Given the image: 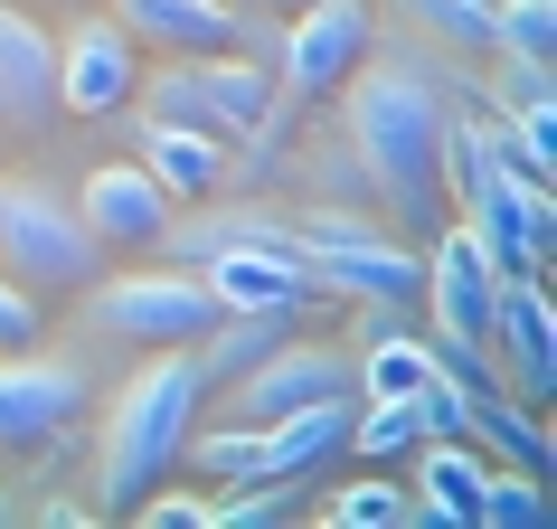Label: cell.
Here are the masks:
<instances>
[{
    "instance_id": "cell-31",
    "label": "cell",
    "mask_w": 557,
    "mask_h": 529,
    "mask_svg": "<svg viewBox=\"0 0 557 529\" xmlns=\"http://www.w3.org/2000/svg\"><path fill=\"white\" fill-rule=\"evenodd\" d=\"M236 10H284V20H294V10H302V0H236Z\"/></svg>"
},
{
    "instance_id": "cell-21",
    "label": "cell",
    "mask_w": 557,
    "mask_h": 529,
    "mask_svg": "<svg viewBox=\"0 0 557 529\" xmlns=\"http://www.w3.org/2000/svg\"><path fill=\"white\" fill-rule=\"evenodd\" d=\"M284 312H218V322L199 331V341H189V350H199V369H208V387H227L236 369H256L264 350H274V341H284Z\"/></svg>"
},
{
    "instance_id": "cell-24",
    "label": "cell",
    "mask_w": 557,
    "mask_h": 529,
    "mask_svg": "<svg viewBox=\"0 0 557 529\" xmlns=\"http://www.w3.org/2000/svg\"><path fill=\"white\" fill-rule=\"evenodd\" d=\"M539 510H548V501H539V464H520V472L492 464V472H482V510H472L482 529H529Z\"/></svg>"
},
{
    "instance_id": "cell-26",
    "label": "cell",
    "mask_w": 557,
    "mask_h": 529,
    "mask_svg": "<svg viewBox=\"0 0 557 529\" xmlns=\"http://www.w3.org/2000/svg\"><path fill=\"white\" fill-rule=\"evenodd\" d=\"M416 10V29L444 38L454 58H492V38H482V0H407Z\"/></svg>"
},
{
    "instance_id": "cell-9",
    "label": "cell",
    "mask_w": 557,
    "mask_h": 529,
    "mask_svg": "<svg viewBox=\"0 0 557 529\" xmlns=\"http://www.w3.org/2000/svg\"><path fill=\"white\" fill-rule=\"evenodd\" d=\"M133 86H143V48L114 29V10H95V20H76L58 38V114L114 123L133 104Z\"/></svg>"
},
{
    "instance_id": "cell-22",
    "label": "cell",
    "mask_w": 557,
    "mask_h": 529,
    "mask_svg": "<svg viewBox=\"0 0 557 529\" xmlns=\"http://www.w3.org/2000/svg\"><path fill=\"white\" fill-rule=\"evenodd\" d=\"M492 58H548L557 48V0H482Z\"/></svg>"
},
{
    "instance_id": "cell-33",
    "label": "cell",
    "mask_w": 557,
    "mask_h": 529,
    "mask_svg": "<svg viewBox=\"0 0 557 529\" xmlns=\"http://www.w3.org/2000/svg\"><path fill=\"white\" fill-rule=\"evenodd\" d=\"M0 133H10V123H0Z\"/></svg>"
},
{
    "instance_id": "cell-5",
    "label": "cell",
    "mask_w": 557,
    "mask_h": 529,
    "mask_svg": "<svg viewBox=\"0 0 557 529\" xmlns=\"http://www.w3.org/2000/svg\"><path fill=\"white\" fill-rule=\"evenodd\" d=\"M0 274H20L38 303L86 294L104 274V236L48 189V180H0Z\"/></svg>"
},
{
    "instance_id": "cell-25",
    "label": "cell",
    "mask_w": 557,
    "mask_h": 529,
    "mask_svg": "<svg viewBox=\"0 0 557 529\" xmlns=\"http://www.w3.org/2000/svg\"><path fill=\"white\" fill-rule=\"evenodd\" d=\"M463 426H482V435H492L500 454H520V464H548V426L529 416V397H520V407H510V397H472Z\"/></svg>"
},
{
    "instance_id": "cell-19",
    "label": "cell",
    "mask_w": 557,
    "mask_h": 529,
    "mask_svg": "<svg viewBox=\"0 0 557 529\" xmlns=\"http://www.w3.org/2000/svg\"><path fill=\"white\" fill-rule=\"evenodd\" d=\"M264 426V472H312L322 454H341V426H350V397H312V407L256 416Z\"/></svg>"
},
{
    "instance_id": "cell-10",
    "label": "cell",
    "mask_w": 557,
    "mask_h": 529,
    "mask_svg": "<svg viewBox=\"0 0 557 529\" xmlns=\"http://www.w3.org/2000/svg\"><path fill=\"white\" fill-rule=\"evenodd\" d=\"M236 407L246 416H284V407H312V397H359L350 387V350L341 341H274V350L256 359V369H236Z\"/></svg>"
},
{
    "instance_id": "cell-6",
    "label": "cell",
    "mask_w": 557,
    "mask_h": 529,
    "mask_svg": "<svg viewBox=\"0 0 557 529\" xmlns=\"http://www.w3.org/2000/svg\"><path fill=\"white\" fill-rule=\"evenodd\" d=\"M369 38H379L369 0H302L294 20H284V38H274V95H284V114L341 95V76L369 66Z\"/></svg>"
},
{
    "instance_id": "cell-20",
    "label": "cell",
    "mask_w": 557,
    "mask_h": 529,
    "mask_svg": "<svg viewBox=\"0 0 557 529\" xmlns=\"http://www.w3.org/2000/svg\"><path fill=\"white\" fill-rule=\"evenodd\" d=\"M180 472H199V482H264V426L246 416V426H189L180 435Z\"/></svg>"
},
{
    "instance_id": "cell-30",
    "label": "cell",
    "mask_w": 557,
    "mask_h": 529,
    "mask_svg": "<svg viewBox=\"0 0 557 529\" xmlns=\"http://www.w3.org/2000/svg\"><path fill=\"white\" fill-rule=\"evenodd\" d=\"M38 520H48V529H86V520H95V501H66V492H48V501H38Z\"/></svg>"
},
{
    "instance_id": "cell-2",
    "label": "cell",
    "mask_w": 557,
    "mask_h": 529,
    "mask_svg": "<svg viewBox=\"0 0 557 529\" xmlns=\"http://www.w3.org/2000/svg\"><path fill=\"white\" fill-rule=\"evenodd\" d=\"M199 397H208V369H199L189 341L151 350L143 369L114 387L104 444H95V510H133L161 472H180V435L199 426Z\"/></svg>"
},
{
    "instance_id": "cell-28",
    "label": "cell",
    "mask_w": 557,
    "mask_h": 529,
    "mask_svg": "<svg viewBox=\"0 0 557 529\" xmlns=\"http://www.w3.org/2000/svg\"><path fill=\"white\" fill-rule=\"evenodd\" d=\"M208 510H218V492H143L133 501L143 529H208Z\"/></svg>"
},
{
    "instance_id": "cell-32",
    "label": "cell",
    "mask_w": 557,
    "mask_h": 529,
    "mask_svg": "<svg viewBox=\"0 0 557 529\" xmlns=\"http://www.w3.org/2000/svg\"><path fill=\"white\" fill-rule=\"evenodd\" d=\"M0 520H10V492H0Z\"/></svg>"
},
{
    "instance_id": "cell-27",
    "label": "cell",
    "mask_w": 557,
    "mask_h": 529,
    "mask_svg": "<svg viewBox=\"0 0 557 529\" xmlns=\"http://www.w3.org/2000/svg\"><path fill=\"white\" fill-rule=\"evenodd\" d=\"M548 58H500L492 76H482V95H492V114H520V104H548Z\"/></svg>"
},
{
    "instance_id": "cell-18",
    "label": "cell",
    "mask_w": 557,
    "mask_h": 529,
    "mask_svg": "<svg viewBox=\"0 0 557 529\" xmlns=\"http://www.w3.org/2000/svg\"><path fill=\"white\" fill-rule=\"evenodd\" d=\"M416 520H472L482 510V472H492V454L454 426V435H416Z\"/></svg>"
},
{
    "instance_id": "cell-16",
    "label": "cell",
    "mask_w": 557,
    "mask_h": 529,
    "mask_svg": "<svg viewBox=\"0 0 557 529\" xmlns=\"http://www.w3.org/2000/svg\"><path fill=\"white\" fill-rule=\"evenodd\" d=\"M208 294H218V312H312L322 303V284H312V264L302 256H256V246H236V256H199Z\"/></svg>"
},
{
    "instance_id": "cell-13",
    "label": "cell",
    "mask_w": 557,
    "mask_h": 529,
    "mask_svg": "<svg viewBox=\"0 0 557 529\" xmlns=\"http://www.w3.org/2000/svg\"><path fill=\"white\" fill-rule=\"evenodd\" d=\"M133 161H143L161 189H171V208L236 189V143L199 133V123H151V114H143V123H133Z\"/></svg>"
},
{
    "instance_id": "cell-15",
    "label": "cell",
    "mask_w": 557,
    "mask_h": 529,
    "mask_svg": "<svg viewBox=\"0 0 557 529\" xmlns=\"http://www.w3.org/2000/svg\"><path fill=\"white\" fill-rule=\"evenodd\" d=\"M76 218H86L104 246H151L171 227V189L143 171V161H95L86 189H76Z\"/></svg>"
},
{
    "instance_id": "cell-11",
    "label": "cell",
    "mask_w": 557,
    "mask_h": 529,
    "mask_svg": "<svg viewBox=\"0 0 557 529\" xmlns=\"http://www.w3.org/2000/svg\"><path fill=\"white\" fill-rule=\"evenodd\" d=\"M86 407V379L66 359L38 350H0V444H58Z\"/></svg>"
},
{
    "instance_id": "cell-8",
    "label": "cell",
    "mask_w": 557,
    "mask_h": 529,
    "mask_svg": "<svg viewBox=\"0 0 557 529\" xmlns=\"http://www.w3.org/2000/svg\"><path fill=\"white\" fill-rule=\"evenodd\" d=\"M416 294L435 303V359L482 369V322H492L500 264L482 256V236H472L463 218H444V227H435V256H425V274H416Z\"/></svg>"
},
{
    "instance_id": "cell-14",
    "label": "cell",
    "mask_w": 557,
    "mask_h": 529,
    "mask_svg": "<svg viewBox=\"0 0 557 529\" xmlns=\"http://www.w3.org/2000/svg\"><path fill=\"white\" fill-rule=\"evenodd\" d=\"M0 123L10 133L58 123V38L38 29L29 10H10V0H0Z\"/></svg>"
},
{
    "instance_id": "cell-23",
    "label": "cell",
    "mask_w": 557,
    "mask_h": 529,
    "mask_svg": "<svg viewBox=\"0 0 557 529\" xmlns=\"http://www.w3.org/2000/svg\"><path fill=\"white\" fill-rule=\"evenodd\" d=\"M322 520H341V529H407L416 520V492H397V482H350V492H331L322 501Z\"/></svg>"
},
{
    "instance_id": "cell-1",
    "label": "cell",
    "mask_w": 557,
    "mask_h": 529,
    "mask_svg": "<svg viewBox=\"0 0 557 529\" xmlns=\"http://www.w3.org/2000/svg\"><path fill=\"white\" fill-rule=\"evenodd\" d=\"M341 123H350L359 180L397 236H435L444 227V189H454V95L425 86V66H369L341 76Z\"/></svg>"
},
{
    "instance_id": "cell-17",
    "label": "cell",
    "mask_w": 557,
    "mask_h": 529,
    "mask_svg": "<svg viewBox=\"0 0 557 529\" xmlns=\"http://www.w3.org/2000/svg\"><path fill=\"white\" fill-rule=\"evenodd\" d=\"M104 10L133 48H161V58H208L236 38V0H104Z\"/></svg>"
},
{
    "instance_id": "cell-29",
    "label": "cell",
    "mask_w": 557,
    "mask_h": 529,
    "mask_svg": "<svg viewBox=\"0 0 557 529\" xmlns=\"http://www.w3.org/2000/svg\"><path fill=\"white\" fill-rule=\"evenodd\" d=\"M38 341V294L20 274H0V350H29Z\"/></svg>"
},
{
    "instance_id": "cell-7",
    "label": "cell",
    "mask_w": 557,
    "mask_h": 529,
    "mask_svg": "<svg viewBox=\"0 0 557 529\" xmlns=\"http://www.w3.org/2000/svg\"><path fill=\"white\" fill-rule=\"evenodd\" d=\"M95 322L143 341V350H171V341H199L218 322V294H208L199 264H143V274H95Z\"/></svg>"
},
{
    "instance_id": "cell-3",
    "label": "cell",
    "mask_w": 557,
    "mask_h": 529,
    "mask_svg": "<svg viewBox=\"0 0 557 529\" xmlns=\"http://www.w3.org/2000/svg\"><path fill=\"white\" fill-rule=\"evenodd\" d=\"M151 123H199L218 143H246V133H284V95H274V66L246 58V48H208V58H171L151 66L143 86Z\"/></svg>"
},
{
    "instance_id": "cell-12",
    "label": "cell",
    "mask_w": 557,
    "mask_h": 529,
    "mask_svg": "<svg viewBox=\"0 0 557 529\" xmlns=\"http://www.w3.org/2000/svg\"><path fill=\"white\" fill-rule=\"evenodd\" d=\"M482 341H500V369L520 379V397H548V379H557V312H548V294H539L529 264H520V274H500Z\"/></svg>"
},
{
    "instance_id": "cell-4",
    "label": "cell",
    "mask_w": 557,
    "mask_h": 529,
    "mask_svg": "<svg viewBox=\"0 0 557 529\" xmlns=\"http://www.w3.org/2000/svg\"><path fill=\"white\" fill-rule=\"evenodd\" d=\"M294 236H302V264H312L322 303H407L416 274H425L416 236H397L387 218H359V208H302Z\"/></svg>"
}]
</instances>
